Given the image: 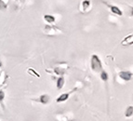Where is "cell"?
<instances>
[{
  "mask_svg": "<svg viewBox=\"0 0 133 121\" xmlns=\"http://www.w3.org/2000/svg\"><path fill=\"white\" fill-rule=\"evenodd\" d=\"M90 66H91L92 70L96 72V73L102 71V64H101V62H100V59L96 54L92 55L91 61H90Z\"/></svg>",
  "mask_w": 133,
  "mask_h": 121,
  "instance_id": "obj_1",
  "label": "cell"
},
{
  "mask_svg": "<svg viewBox=\"0 0 133 121\" xmlns=\"http://www.w3.org/2000/svg\"><path fill=\"white\" fill-rule=\"evenodd\" d=\"M61 32H62L61 30L54 27V26H46L45 27V34L49 35H53L56 34H60Z\"/></svg>",
  "mask_w": 133,
  "mask_h": 121,
  "instance_id": "obj_2",
  "label": "cell"
},
{
  "mask_svg": "<svg viewBox=\"0 0 133 121\" xmlns=\"http://www.w3.org/2000/svg\"><path fill=\"white\" fill-rule=\"evenodd\" d=\"M119 77L125 81H129L132 78V74L129 71H123L119 73Z\"/></svg>",
  "mask_w": 133,
  "mask_h": 121,
  "instance_id": "obj_3",
  "label": "cell"
},
{
  "mask_svg": "<svg viewBox=\"0 0 133 121\" xmlns=\"http://www.w3.org/2000/svg\"><path fill=\"white\" fill-rule=\"evenodd\" d=\"M121 45L122 46H130L133 45V35H129L128 36H126L123 41L121 42Z\"/></svg>",
  "mask_w": 133,
  "mask_h": 121,
  "instance_id": "obj_4",
  "label": "cell"
},
{
  "mask_svg": "<svg viewBox=\"0 0 133 121\" xmlns=\"http://www.w3.org/2000/svg\"><path fill=\"white\" fill-rule=\"evenodd\" d=\"M110 8H111V11H112L113 13L116 14L118 16H122L123 12L121 11V9L118 8V7H116V6H110Z\"/></svg>",
  "mask_w": 133,
  "mask_h": 121,
  "instance_id": "obj_5",
  "label": "cell"
},
{
  "mask_svg": "<svg viewBox=\"0 0 133 121\" xmlns=\"http://www.w3.org/2000/svg\"><path fill=\"white\" fill-rule=\"evenodd\" d=\"M7 79H8V75L6 74V72L5 71L0 72V86L3 85Z\"/></svg>",
  "mask_w": 133,
  "mask_h": 121,
  "instance_id": "obj_6",
  "label": "cell"
},
{
  "mask_svg": "<svg viewBox=\"0 0 133 121\" xmlns=\"http://www.w3.org/2000/svg\"><path fill=\"white\" fill-rule=\"evenodd\" d=\"M81 7H82V9L84 11H87L90 8V2L88 0H84L83 2L81 3Z\"/></svg>",
  "mask_w": 133,
  "mask_h": 121,
  "instance_id": "obj_7",
  "label": "cell"
},
{
  "mask_svg": "<svg viewBox=\"0 0 133 121\" xmlns=\"http://www.w3.org/2000/svg\"><path fill=\"white\" fill-rule=\"evenodd\" d=\"M39 102L42 103L43 104H47L50 102V96H49V95H47V94L41 95L40 98H39Z\"/></svg>",
  "mask_w": 133,
  "mask_h": 121,
  "instance_id": "obj_8",
  "label": "cell"
},
{
  "mask_svg": "<svg viewBox=\"0 0 133 121\" xmlns=\"http://www.w3.org/2000/svg\"><path fill=\"white\" fill-rule=\"evenodd\" d=\"M44 20L47 21V22H49V23H54L55 22V17L52 16V15H44Z\"/></svg>",
  "mask_w": 133,
  "mask_h": 121,
  "instance_id": "obj_9",
  "label": "cell"
},
{
  "mask_svg": "<svg viewBox=\"0 0 133 121\" xmlns=\"http://www.w3.org/2000/svg\"><path fill=\"white\" fill-rule=\"evenodd\" d=\"M63 86H64V78L63 76H61L57 80V88L58 89H62L63 88Z\"/></svg>",
  "mask_w": 133,
  "mask_h": 121,
  "instance_id": "obj_10",
  "label": "cell"
},
{
  "mask_svg": "<svg viewBox=\"0 0 133 121\" xmlns=\"http://www.w3.org/2000/svg\"><path fill=\"white\" fill-rule=\"evenodd\" d=\"M67 99H69V94H68V93H63V94L60 95V96L57 98V102H58V103L65 102Z\"/></svg>",
  "mask_w": 133,
  "mask_h": 121,
  "instance_id": "obj_11",
  "label": "cell"
},
{
  "mask_svg": "<svg viewBox=\"0 0 133 121\" xmlns=\"http://www.w3.org/2000/svg\"><path fill=\"white\" fill-rule=\"evenodd\" d=\"M65 70H66V69H63V68H62V67H58V68H55L54 69V73L56 74V75L63 76V75L64 74Z\"/></svg>",
  "mask_w": 133,
  "mask_h": 121,
  "instance_id": "obj_12",
  "label": "cell"
},
{
  "mask_svg": "<svg viewBox=\"0 0 133 121\" xmlns=\"http://www.w3.org/2000/svg\"><path fill=\"white\" fill-rule=\"evenodd\" d=\"M8 1H9V0H0V9H1V10L6 9L7 6H8Z\"/></svg>",
  "mask_w": 133,
  "mask_h": 121,
  "instance_id": "obj_13",
  "label": "cell"
},
{
  "mask_svg": "<svg viewBox=\"0 0 133 121\" xmlns=\"http://www.w3.org/2000/svg\"><path fill=\"white\" fill-rule=\"evenodd\" d=\"M133 115V107L132 106H129L128 109L126 110V117H129Z\"/></svg>",
  "mask_w": 133,
  "mask_h": 121,
  "instance_id": "obj_14",
  "label": "cell"
},
{
  "mask_svg": "<svg viewBox=\"0 0 133 121\" xmlns=\"http://www.w3.org/2000/svg\"><path fill=\"white\" fill-rule=\"evenodd\" d=\"M100 78L103 80V81H107L109 78L108 74H107L105 71H101L100 72Z\"/></svg>",
  "mask_w": 133,
  "mask_h": 121,
  "instance_id": "obj_15",
  "label": "cell"
},
{
  "mask_svg": "<svg viewBox=\"0 0 133 121\" xmlns=\"http://www.w3.org/2000/svg\"><path fill=\"white\" fill-rule=\"evenodd\" d=\"M28 74H30V75H34L35 77H40V75H38L37 73H36V72L34 71V70H33V68H29V69H28Z\"/></svg>",
  "mask_w": 133,
  "mask_h": 121,
  "instance_id": "obj_16",
  "label": "cell"
},
{
  "mask_svg": "<svg viewBox=\"0 0 133 121\" xmlns=\"http://www.w3.org/2000/svg\"><path fill=\"white\" fill-rule=\"evenodd\" d=\"M5 98V93L3 90H0V103L1 102H3V100H4Z\"/></svg>",
  "mask_w": 133,
  "mask_h": 121,
  "instance_id": "obj_17",
  "label": "cell"
},
{
  "mask_svg": "<svg viewBox=\"0 0 133 121\" xmlns=\"http://www.w3.org/2000/svg\"><path fill=\"white\" fill-rule=\"evenodd\" d=\"M0 67H2V62L0 61Z\"/></svg>",
  "mask_w": 133,
  "mask_h": 121,
  "instance_id": "obj_18",
  "label": "cell"
},
{
  "mask_svg": "<svg viewBox=\"0 0 133 121\" xmlns=\"http://www.w3.org/2000/svg\"><path fill=\"white\" fill-rule=\"evenodd\" d=\"M131 15L133 16V8H132V12H131Z\"/></svg>",
  "mask_w": 133,
  "mask_h": 121,
  "instance_id": "obj_19",
  "label": "cell"
}]
</instances>
